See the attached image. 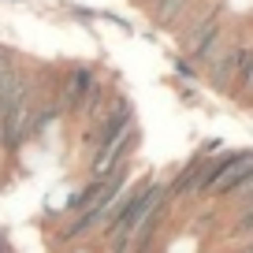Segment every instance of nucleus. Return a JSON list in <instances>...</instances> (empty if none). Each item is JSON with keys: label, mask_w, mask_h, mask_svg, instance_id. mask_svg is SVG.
Listing matches in <instances>:
<instances>
[{"label": "nucleus", "mask_w": 253, "mask_h": 253, "mask_svg": "<svg viewBox=\"0 0 253 253\" xmlns=\"http://www.w3.org/2000/svg\"><path fill=\"white\" fill-rule=\"evenodd\" d=\"M164 205V186L160 182H149V186H142L138 194H130L123 205V212L116 216V220L108 223L112 235H108V253H126V246H130V238H134V231L142 227L145 220H149L157 209Z\"/></svg>", "instance_id": "obj_1"}, {"label": "nucleus", "mask_w": 253, "mask_h": 253, "mask_svg": "<svg viewBox=\"0 0 253 253\" xmlns=\"http://www.w3.org/2000/svg\"><path fill=\"white\" fill-rule=\"evenodd\" d=\"M34 104H38V86L34 82H26L23 93L15 97V104L8 108V116H4V123H0V138H4V149L15 153L19 142L26 138V126H30V112Z\"/></svg>", "instance_id": "obj_2"}, {"label": "nucleus", "mask_w": 253, "mask_h": 253, "mask_svg": "<svg viewBox=\"0 0 253 253\" xmlns=\"http://www.w3.org/2000/svg\"><path fill=\"white\" fill-rule=\"evenodd\" d=\"M253 175V153H227L220 164V171H216V179L209 182L205 194H212V198H227L235 186H242L246 179Z\"/></svg>", "instance_id": "obj_3"}, {"label": "nucleus", "mask_w": 253, "mask_h": 253, "mask_svg": "<svg viewBox=\"0 0 253 253\" xmlns=\"http://www.w3.org/2000/svg\"><path fill=\"white\" fill-rule=\"evenodd\" d=\"M134 138H138V134H134V123H130V126H123L112 142H104L101 149H97V157H93V179H104V175L116 171L119 160L126 157V149L134 145Z\"/></svg>", "instance_id": "obj_4"}, {"label": "nucleus", "mask_w": 253, "mask_h": 253, "mask_svg": "<svg viewBox=\"0 0 253 253\" xmlns=\"http://www.w3.org/2000/svg\"><path fill=\"white\" fill-rule=\"evenodd\" d=\"M89 89H93V75H89V67H75V71H67L56 108H60V112H79L82 104H86Z\"/></svg>", "instance_id": "obj_5"}, {"label": "nucleus", "mask_w": 253, "mask_h": 253, "mask_svg": "<svg viewBox=\"0 0 253 253\" xmlns=\"http://www.w3.org/2000/svg\"><path fill=\"white\" fill-rule=\"evenodd\" d=\"M235 67H238V45H223V52L212 60V67H209V82H212V89H231L235 86Z\"/></svg>", "instance_id": "obj_6"}, {"label": "nucleus", "mask_w": 253, "mask_h": 253, "mask_svg": "<svg viewBox=\"0 0 253 253\" xmlns=\"http://www.w3.org/2000/svg\"><path fill=\"white\" fill-rule=\"evenodd\" d=\"M253 82V45H238V67H235V89L246 93Z\"/></svg>", "instance_id": "obj_7"}, {"label": "nucleus", "mask_w": 253, "mask_h": 253, "mask_svg": "<svg viewBox=\"0 0 253 253\" xmlns=\"http://www.w3.org/2000/svg\"><path fill=\"white\" fill-rule=\"evenodd\" d=\"M186 8H190V0H157V11H153V15H157V23L164 26V23H175Z\"/></svg>", "instance_id": "obj_8"}, {"label": "nucleus", "mask_w": 253, "mask_h": 253, "mask_svg": "<svg viewBox=\"0 0 253 253\" xmlns=\"http://www.w3.org/2000/svg\"><path fill=\"white\" fill-rule=\"evenodd\" d=\"M227 198H231V201H238V205H253V175L242 182V186H235V190H231Z\"/></svg>", "instance_id": "obj_9"}, {"label": "nucleus", "mask_w": 253, "mask_h": 253, "mask_svg": "<svg viewBox=\"0 0 253 253\" xmlns=\"http://www.w3.org/2000/svg\"><path fill=\"white\" fill-rule=\"evenodd\" d=\"M231 235H253V205L246 209V212H238V220H235V227H231Z\"/></svg>", "instance_id": "obj_10"}, {"label": "nucleus", "mask_w": 253, "mask_h": 253, "mask_svg": "<svg viewBox=\"0 0 253 253\" xmlns=\"http://www.w3.org/2000/svg\"><path fill=\"white\" fill-rule=\"evenodd\" d=\"M246 93H250V104H253V82H250V89H246Z\"/></svg>", "instance_id": "obj_11"}]
</instances>
